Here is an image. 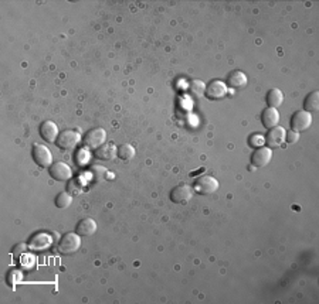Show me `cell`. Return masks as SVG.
Returning <instances> with one entry per match:
<instances>
[{"instance_id":"14","label":"cell","mask_w":319,"mask_h":304,"mask_svg":"<svg viewBox=\"0 0 319 304\" xmlns=\"http://www.w3.org/2000/svg\"><path fill=\"white\" fill-rule=\"evenodd\" d=\"M261 120L265 129H273L280 124V112L274 108H267L262 110Z\"/></svg>"},{"instance_id":"23","label":"cell","mask_w":319,"mask_h":304,"mask_svg":"<svg viewBox=\"0 0 319 304\" xmlns=\"http://www.w3.org/2000/svg\"><path fill=\"white\" fill-rule=\"evenodd\" d=\"M89 173H91V177L94 183H99V181L104 180L105 174H107V168L102 166H92L89 168Z\"/></svg>"},{"instance_id":"13","label":"cell","mask_w":319,"mask_h":304,"mask_svg":"<svg viewBox=\"0 0 319 304\" xmlns=\"http://www.w3.org/2000/svg\"><path fill=\"white\" fill-rule=\"evenodd\" d=\"M59 128L57 125L51 120H45L40 126V136L45 140L47 143H56V140L59 138Z\"/></svg>"},{"instance_id":"1","label":"cell","mask_w":319,"mask_h":304,"mask_svg":"<svg viewBox=\"0 0 319 304\" xmlns=\"http://www.w3.org/2000/svg\"><path fill=\"white\" fill-rule=\"evenodd\" d=\"M81 248V236L77 232H67L63 235V238L60 239L57 244V252L60 255H73L78 252V249Z\"/></svg>"},{"instance_id":"16","label":"cell","mask_w":319,"mask_h":304,"mask_svg":"<svg viewBox=\"0 0 319 304\" xmlns=\"http://www.w3.org/2000/svg\"><path fill=\"white\" fill-rule=\"evenodd\" d=\"M117 150L118 147H115L114 143H104L95 150V157L104 161H111L117 157Z\"/></svg>"},{"instance_id":"17","label":"cell","mask_w":319,"mask_h":304,"mask_svg":"<svg viewBox=\"0 0 319 304\" xmlns=\"http://www.w3.org/2000/svg\"><path fill=\"white\" fill-rule=\"evenodd\" d=\"M247 75H245L243 71L240 70H236V71H231L229 75H227V87L234 88V89H238V88H244L247 85Z\"/></svg>"},{"instance_id":"12","label":"cell","mask_w":319,"mask_h":304,"mask_svg":"<svg viewBox=\"0 0 319 304\" xmlns=\"http://www.w3.org/2000/svg\"><path fill=\"white\" fill-rule=\"evenodd\" d=\"M273 159V150L270 147H258L251 154V164L254 167H265Z\"/></svg>"},{"instance_id":"2","label":"cell","mask_w":319,"mask_h":304,"mask_svg":"<svg viewBox=\"0 0 319 304\" xmlns=\"http://www.w3.org/2000/svg\"><path fill=\"white\" fill-rule=\"evenodd\" d=\"M219 187H220V184L213 175H200L194 181L193 190L194 193H197L200 196H211L219 190Z\"/></svg>"},{"instance_id":"27","label":"cell","mask_w":319,"mask_h":304,"mask_svg":"<svg viewBox=\"0 0 319 304\" xmlns=\"http://www.w3.org/2000/svg\"><path fill=\"white\" fill-rule=\"evenodd\" d=\"M26 249H27V245L26 244H17L15 248H13V255L15 258H20L23 255L26 254Z\"/></svg>"},{"instance_id":"6","label":"cell","mask_w":319,"mask_h":304,"mask_svg":"<svg viewBox=\"0 0 319 304\" xmlns=\"http://www.w3.org/2000/svg\"><path fill=\"white\" fill-rule=\"evenodd\" d=\"M33 160L36 161V164L41 168H47L52 164V154L50 149L44 145H34L31 150Z\"/></svg>"},{"instance_id":"4","label":"cell","mask_w":319,"mask_h":304,"mask_svg":"<svg viewBox=\"0 0 319 304\" xmlns=\"http://www.w3.org/2000/svg\"><path fill=\"white\" fill-rule=\"evenodd\" d=\"M105 140H107V132L102 128H95L85 133V136L82 138V143L89 150H97L99 146L104 145Z\"/></svg>"},{"instance_id":"9","label":"cell","mask_w":319,"mask_h":304,"mask_svg":"<svg viewBox=\"0 0 319 304\" xmlns=\"http://www.w3.org/2000/svg\"><path fill=\"white\" fill-rule=\"evenodd\" d=\"M193 197V187L187 184H180L171 191V200L175 204L189 203Z\"/></svg>"},{"instance_id":"21","label":"cell","mask_w":319,"mask_h":304,"mask_svg":"<svg viewBox=\"0 0 319 304\" xmlns=\"http://www.w3.org/2000/svg\"><path fill=\"white\" fill-rule=\"evenodd\" d=\"M189 92L194 96H203L206 92V84L200 80H194L192 82H189Z\"/></svg>"},{"instance_id":"24","label":"cell","mask_w":319,"mask_h":304,"mask_svg":"<svg viewBox=\"0 0 319 304\" xmlns=\"http://www.w3.org/2000/svg\"><path fill=\"white\" fill-rule=\"evenodd\" d=\"M68 193L71 194V196H80L82 193V187H81V183L80 180H77V178H71L70 183H68Z\"/></svg>"},{"instance_id":"15","label":"cell","mask_w":319,"mask_h":304,"mask_svg":"<svg viewBox=\"0 0 319 304\" xmlns=\"http://www.w3.org/2000/svg\"><path fill=\"white\" fill-rule=\"evenodd\" d=\"M75 232L80 236H91L97 232V222L92 218H84L78 222Z\"/></svg>"},{"instance_id":"10","label":"cell","mask_w":319,"mask_h":304,"mask_svg":"<svg viewBox=\"0 0 319 304\" xmlns=\"http://www.w3.org/2000/svg\"><path fill=\"white\" fill-rule=\"evenodd\" d=\"M285 129L281 128V126H275L273 129H270L265 136V145L273 150V149H277L285 143Z\"/></svg>"},{"instance_id":"28","label":"cell","mask_w":319,"mask_h":304,"mask_svg":"<svg viewBox=\"0 0 319 304\" xmlns=\"http://www.w3.org/2000/svg\"><path fill=\"white\" fill-rule=\"evenodd\" d=\"M285 140L288 142V143H297L298 140H299V133H297V132H294V131H288L287 133H285Z\"/></svg>"},{"instance_id":"5","label":"cell","mask_w":319,"mask_h":304,"mask_svg":"<svg viewBox=\"0 0 319 304\" xmlns=\"http://www.w3.org/2000/svg\"><path fill=\"white\" fill-rule=\"evenodd\" d=\"M312 125V115L306 110H297L291 117V131L301 133L308 131Z\"/></svg>"},{"instance_id":"11","label":"cell","mask_w":319,"mask_h":304,"mask_svg":"<svg viewBox=\"0 0 319 304\" xmlns=\"http://www.w3.org/2000/svg\"><path fill=\"white\" fill-rule=\"evenodd\" d=\"M51 244L52 239L47 232H38V233H36L33 238L30 239L29 248L31 251L41 252V251H45V249H48V248L51 247Z\"/></svg>"},{"instance_id":"7","label":"cell","mask_w":319,"mask_h":304,"mask_svg":"<svg viewBox=\"0 0 319 304\" xmlns=\"http://www.w3.org/2000/svg\"><path fill=\"white\" fill-rule=\"evenodd\" d=\"M48 174L51 175L52 180L56 181H70L73 178V170L64 161L52 163L51 166L48 167Z\"/></svg>"},{"instance_id":"22","label":"cell","mask_w":319,"mask_h":304,"mask_svg":"<svg viewBox=\"0 0 319 304\" xmlns=\"http://www.w3.org/2000/svg\"><path fill=\"white\" fill-rule=\"evenodd\" d=\"M73 204V196L70 193H60L59 196L56 197V207L60 208V210H64V208H68L70 205Z\"/></svg>"},{"instance_id":"18","label":"cell","mask_w":319,"mask_h":304,"mask_svg":"<svg viewBox=\"0 0 319 304\" xmlns=\"http://www.w3.org/2000/svg\"><path fill=\"white\" fill-rule=\"evenodd\" d=\"M282 102H284V94L278 88H273L270 89L267 94V105L268 108H274L277 109L278 106H281Z\"/></svg>"},{"instance_id":"3","label":"cell","mask_w":319,"mask_h":304,"mask_svg":"<svg viewBox=\"0 0 319 304\" xmlns=\"http://www.w3.org/2000/svg\"><path fill=\"white\" fill-rule=\"evenodd\" d=\"M81 143V135L75 131L60 132L56 145L61 150H74L77 146Z\"/></svg>"},{"instance_id":"8","label":"cell","mask_w":319,"mask_h":304,"mask_svg":"<svg viewBox=\"0 0 319 304\" xmlns=\"http://www.w3.org/2000/svg\"><path fill=\"white\" fill-rule=\"evenodd\" d=\"M229 92V87L226 85V82L223 81H211L206 87V98L210 101H217V99H223Z\"/></svg>"},{"instance_id":"20","label":"cell","mask_w":319,"mask_h":304,"mask_svg":"<svg viewBox=\"0 0 319 304\" xmlns=\"http://www.w3.org/2000/svg\"><path fill=\"white\" fill-rule=\"evenodd\" d=\"M117 157H119L124 161H129L135 157V147L129 143H125V145H121L117 150Z\"/></svg>"},{"instance_id":"19","label":"cell","mask_w":319,"mask_h":304,"mask_svg":"<svg viewBox=\"0 0 319 304\" xmlns=\"http://www.w3.org/2000/svg\"><path fill=\"white\" fill-rule=\"evenodd\" d=\"M304 110L309 113H315L319 110V91H313L306 96L304 102Z\"/></svg>"},{"instance_id":"26","label":"cell","mask_w":319,"mask_h":304,"mask_svg":"<svg viewBox=\"0 0 319 304\" xmlns=\"http://www.w3.org/2000/svg\"><path fill=\"white\" fill-rule=\"evenodd\" d=\"M88 159H89V156H88V153H87V150H78L75 160H77V163H78L80 166H84V164L88 161Z\"/></svg>"},{"instance_id":"25","label":"cell","mask_w":319,"mask_h":304,"mask_svg":"<svg viewBox=\"0 0 319 304\" xmlns=\"http://www.w3.org/2000/svg\"><path fill=\"white\" fill-rule=\"evenodd\" d=\"M265 143V139L264 136H261V135H252L251 138H250V145L252 147H262V145Z\"/></svg>"}]
</instances>
